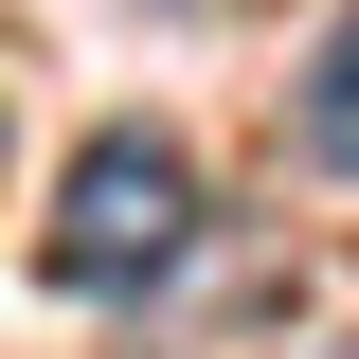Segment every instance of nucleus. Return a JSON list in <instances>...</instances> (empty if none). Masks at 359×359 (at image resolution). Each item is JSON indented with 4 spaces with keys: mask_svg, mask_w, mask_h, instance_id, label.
Wrapping results in <instances>:
<instances>
[{
    "mask_svg": "<svg viewBox=\"0 0 359 359\" xmlns=\"http://www.w3.org/2000/svg\"><path fill=\"white\" fill-rule=\"evenodd\" d=\"M180 252H198V162H180L162 126H90V144H72V180H54L36 269L72 287V306H144Z\"/></svg>",
    "mask_w": 359,
    "mask_h": 359,
    "instance_id": "nucleus-1",
    "label": "nucleus"
},
{
    "mask_svg": "<svg viewBox=\"0 0 359 359\" xmlns=\"http://www.w3.org/2000/svg\"><path fill=\"white\" fill-rule=\"evenodd\" d=\"M287 144H306L323 180H359V0L323 18V54H306V90H287Z\"/></svg>",
    "mask_w": 359,
    "mask_h": 359,
    "instance_id": "nucleus-2",
    "label": "nucleus"
}]
</instances>
